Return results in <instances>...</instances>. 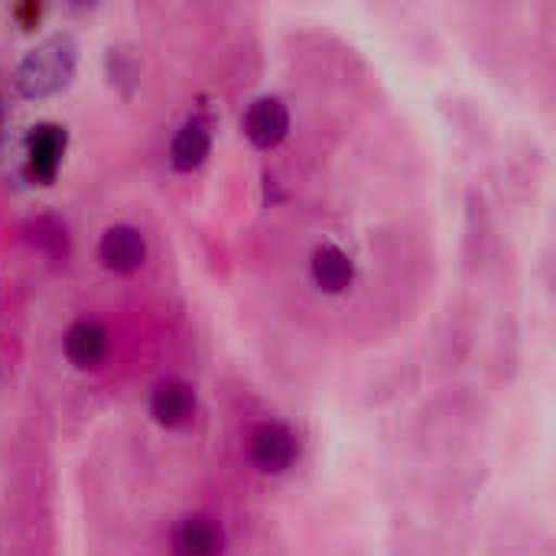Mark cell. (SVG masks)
<instances>
[{"label":"cell","instance_id":"6da1fadb","mask_svg":"<svg viewBox=\"0 0 556 556\" xmlns=\"http://www.w3.org/2000/svg\"><path fill=\"white\" fill-rule=\"evenodd\" d=\"M75 72V42L68 36H49L16 68V88L26 98H49L68 85Z\"/></svg>","mask_w":556,"mask_h":556},{"label":"cell","instance_id":"7a4b0ae2","mask_svg":"<svg viewBox=\"0 0 556 556\" xmlns=\"http://www.w3.org/2000/svg\"><path fill=\"white\" fill-rule=\"evenodd\" d=\"M248 456H251V463H254L261 472L280 476V472H287V469L296 463V456H300L296 433H293L287 424L267 420V424H261V427L251 433Z\"/></svg>","mask_w":556,"mask_h":556},{"label":"cell","instance_id":"3957f363","mask_svg":"<svg viewBox=\"0 0 556 556\" xmlns=\"http://www.w3.org/2000/svg\"><path fill=\"white\" fill-rule=\"evenodd\" d=\"M244 134L254 147L270 150L290 134V111L280 98H257L244 114Z\"/></svg>","mask_w":556,"mask_h":556},{"label":"cell","instance_id":"277c9868","mask_svg":"<svg viewBox=\"0 0 556 556\" xmlns=\"http://www.w3.org/2000/svg\"><path fill=\"white\" fill-rule=\"evenodd\" d=\"M98 257L108 270H117V274H130L143 264L147 257V241L143 235L134 228V225H114L101 235V244H98Z\"/></svg>","mask_w":556,"mask_h":556},{"label":"cell","instance_id":"5b68a950","mask_svg":"<svg viewBox=\"0 0 556 556\" xmlns=\"http://www.w3.org/2000/svg\"><path fill=\"white\" fill-rule=\"evenodd\" d=\"M150 414L160 427L179 430L195 417V391L186 381H160L150 394Z\"/></svg>","mask_w":556,"mask_h":556},{"label":"cell","instance_id":"8992f818","mask_svg":"<svg viewBox=\"0 0 556 556\" xmlns=\"http://www.w3.org/2000/svg\"><path fill=\"white\" fill-rule=\"evenodd\" d=\"M228 538L212 518H186L173 531V556H225Z\"/></svg>","mask_w":556,"mask_h":556},{"label":"cell","instance_id":"52a82bcc","mask_svg":"<svg viewBox=\"0 0 556 556\" xmlns=\"http://www.w3.org/2000/svg\"><path fill=\"white\" fill-rule=\"evenodd\" d=\"M313 283L326 293H345L355 280V261L339 244H323L313 251L309 261Z\"/></svg>","mask_w":556,"mask_h":556},{"label":"cell","instance_id":"ba28073f","mask_svg":"<svg viewBox=\"0 0 556 556\" xmlns=\"http://www.w3.org/2000/svg\"><path fill=\"white\" fill-rule=\"evenodd\" d=\"M62 153H65V130L55 127V124H39L29 130L26 137V156H29V169L39 176V179H52L59 163H62Z\"/></svg>","mask_w":556,"mask_h":556},{"label":"cell","instance_id":"9c48e42d","mask_svg":"<svg viewBox=\"0 0 556 556\" xmlns=\"http://www.w3.org/2000/svg\"><path fill=\"white\" fill-rule=\"evenodd\" d=\"M108 352V332L104 326L81 319L65 332V355L75 368H94Z\"/></svg>","mask_w":556,"mask_h":556},{"label":"cell","instance_id":"30bf717a","mask_svg":"<svg viewBox=\"0 0 556 556\" xmlns=\"http://www.w3.org/2000/svg\"><path fill=\"white\" fill-rule=\"evenodd\" d=\"M208 153H212V134L202 121H186L169 143V163L176 169H195L205 163Z\"/></svg>","mask_w":556,"mask_h":556},{"label":"cell","instance_id":"8fae6325","mask_svg":"<svg viewBox=\"0 0 556 556\" xmlns=\"http://www.w3.org/2000/svg\"><path fill=\"white\" fill-rule=\"evenodd\" d=\"M26 241H29L36 251L49 254V257H65V254H68V228H65V222L55 218V215H39V218H33V222L26 225Z\"/></svg>","mask_w":556,"mask_h":556}]
</instances>
